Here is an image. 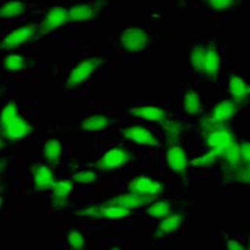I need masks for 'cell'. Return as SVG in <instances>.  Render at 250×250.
Segmentation results:
<instances>
[{"label": "cell", "instance_id": "obj_1", "mask_svg": "<svg viewBox=\"0 0 250 250\" xmlns=\"http://www.w3.org/2000/svg\"><path fill=\"white\" fill-rule=\"evenodd\" d=\"M202 133H203L206 144L210 150L215 152L218 158L222 157L232 142L236 141V136L228 125L212 124L209 123L207 119L202 123Z\"/></svg>", "mask_w": 250, "mask_h": 250}, {"label": "cell", "instance_id": "obj_2", "mask_svg": "<svg viewBox=\"0 0 250 250\" xmlns=\"http://www.w3.org/2000/svg\"><path fill=\"white\" fill-rule=\"evenodd\" d=\"M133 214V210L124 208V207L115 204L111 201H107L99 206H92L89 208L79 210L78 216L97 218V220H123Z\"/></svg>", "mask_w": 250, "mask_h": 250}, {"label": "cell", "instance_id": "obj_3", "mask_svg": "<svg viewBox=\"0 0 250 250\" xmlns=\"http://www.w3.org/2000/svg\"><path fill=\"white\" fill-rule=\"evenodd\" d=\"M104 59L102 57H90V58L83 59L71 70L69 77L66 81V90L73 89V87L79 86L84 84L87 79L90 78L97 69L102 65Z\"/></svg>", "mask_w": 250, "mask_h": 250}, {"label": "cell", "instance_id": "obj_4", "mask_svg": "<svg viewBox=\"0 0 250 250\" xmlns=\"http://www.w3.org/2000/svg\"><path fill=\"white\" fill-rule=\"evenodd\" d=\"M132 160V153L124 146H116L107 150L97 161V169L101 172H112L123 169Z\"/></svg>", "mask_w": 250, "mask_h": 250}, {"label": "cell", "instance_id": "obj_5", "mask_svg": "<svg viewBox=\"0 0 250 250\" xmlns=\"http://www.w3.org/2000/svg\"><path fill=\"white\" fill-rule=\"evenodd\" d=\"M70 21L69 8L66 10V8L62 6H53L45 13L44 18L42 19L41 24L38 25V32L42 36L49 35L50 32L69 24Z\"/></svg>", "mask_w": 250, "mask_h": 250}, {"label": "cell", "instance_id": "obj_6", "mask_svg": "<svg viewBox=\"0 0 250 250\" xmlns=\"http://www.w3.org/2000/svg\"><path fill=\"white\" fill-rule=\"evenodd\" d=\"M119 42L125 51L130 53H138L149 44V35L141 27H130L124 30Z\"/></svg>", "mask_w": 250, "mask_h": 250}, {"label": "cell", "instance_id": "obj_7", "mask_svg": "<svg viewBox=\"0 0 250 250\" xmlns=\"http://www.w3.org/2000/svg\"><path fill=\"white\" fill-rule=\"evenodd\" d=\"M33 131V126L21 116H18L13 121L1 125L0 129V135L1 138L7 142H17L21 141L26 136Z\"/></svg>", "mask_w": 250, "mask_h": 250}, {"label": "cell", "instance_id": "obj_8", "mask_svg": "<svg viewBox=\"0 0 250 250\" xmlns=\"http://www.w3.org/2000/svg\"><path fill=\"white\" fill-rule=\"evenodd\" d=\"M37 31H38V26L35 24L26 25V26L18 27L16 28V30L11 31V32L2 39V49L6 51L18 49L21 45L32 41V38H35V36L37 35Z\"/></svg>", "mask_w": 250, "mask_h": 250}, {"label": "cell", "instance_id": "obj_9", "mask_svg": "<svg viewBox=\"0 0 250 250\" xmlns=\"http://www.w3.org/2000/svg\"><path fill=\"white\" fill-rule=\"evenodd\" d=\"M129 191L137 192V194L147 195V196H160L164 194L166 191V186L162 183L161 181L153 180L151 177L141 175L136 176L129 182V187H127Z\"/></svg>", "mask_w": 250, "mask_h": 250}, {"label": "cell", "instance_id": "obj_10", "mask_svg": "<svg viewBox=\"0 0 250 250\" xmlns=\"http://www.w3.org/2000/svg\"><path fill=\"white\" fill-rule=\"evenodd\" d=\"M240 102L237 101H223L216 104L212 107L211 112L206 119L212 124H226L227 122L231 121L240 111Z\"/></svg>", "mask_w": 250, "mask_h": 250}, {"label": "cell", "instance_id": "obj_11", "mask_svg": "<svg viewBox=\"0 0 250 250\" xmlns=\"http://www.w3.org/2000/svg\"><path fill=\"white\" fill-rule=\"evenodd\" d=\"M121 132L126 139L135 142L137 144H142V146H161V142L157 136L146 127L142 126V125H130V126L124 127Z\"/></svg>", "mask_w": 250, "mask_h": 250}, {"label": "cell", "instance_id": "obj_12", "mask_svg": "<svg viewBox=\"0 0 250 250\" xmlns=\"http://www.w3.org/2000/svg\"><path fill=\"white\" fill-rule=\"evenodd\" d=\"M157 198L158 196H147L130 191L129 194H122L115 196V197H112L110 201L113 202L115 204H118V206L124 207V208L135 210L149 206V204L153 203Z\"/></svg>", "mask_w": 250, "mask_h": 250}, {"label": "cell", "instance_id": "obj_13", "mask_svg": "<svg viewBox=\"0 0 250 250\" xmlns=\"http://www.w3.org/2000/svg\"><path fill=\"white\" fill-rule=\"evenodd\" d=\"M167 164L172 171L177 175L183 176L188 169V157L184 147L178 144L170 146L166 153Z\"/></svg>", "mask_w": 250, "mask_h": 250}, {"label": "cell", "instance_id": "obj_14", "mask_svg": "<svg viewBox=\"0 0 250 250\" xmlns=\"http://www.w3.org/2000/svg\"><path fill=\"white\" fill-rule=\"evenodd\" d=\"M129 113L137 118L144 119V121L161 124H163L169 118V112L167 110H164L163 107L152 106V105H142V106L130 107Z\"/></svg>", "mask_w": 250, "mask_h": 250}, {"label": "cell", "instance_id": "obj_15", "mask_svg": "<svg viewBox=\"0 0 250 250\" xmlns=\"http://www.w3.org/2000/svg\"><path fill=\"white\" fill-rule=\"evenodd\" d=\"M33 186L37 190H51L55 186L56 178L52 169L44 164L31 167Z\"/></svg>", "mask_w": 250, "mask_h": 250}, {"label": "cell", "instance_id": "obj_16", "mask_svg": "<svg viewBox=\"0 0 250 250\" xmlns=\"http://www.w3.org/2000/svg\"><path fill=\"white\" fill-rule=\"evenodd\" d=\"M221 70V56L218 53V50L216 49L214 44L207 46L206 59L203 64V75L206 78L215 81L217 79L218 73Z\"/></svg>", "mask_w": 250, "mask_h": 250}, {"label": "cell", "instance_id": "obj_17", "mask_svg": "<svg viewBox=\"0 0 250 250\" xmlns=\"http://www.w3.org/2000/svg\"><path fill=\"white\" fill-rule=\"evenodd\" d=\"M111 119L104 113H93L87 116L79 124V129L85 132H102L110 127Z\"/></svg>", "mask_w": 250, "mask_h": 250}, {"label": "cell", "instance_id": "obj_18", "mask_svg": "<svg viewBox=\"0 0 250 250\" xmlns=\"http://www.w3.org/2000/svg\"><path fill=\"white\" fill-rule=\"evenodd\" d=\"M52 203L56 208H64L69 203L73 190V180L57 181L52 189Z\"/></svg>", "mask_w": 250, "mask_h": 250}, {"label": "cell", "instance_id": "obj_19", "mask_svg": "<svg viewBox=\"0 0 250 250\" xmlns=\"http://www.w3.org/2000/svg\"><path fill=\"white\" fill-rule=\"evenodd\" d=\"M62 151H64V146L61 141L50 139L45 142L44 147H42V157L49 162L51 166H59L62 157Z\"/></svg>", "mask_w": 250, "mask_h": 250}, {"label": "cell", "instance_id": "obj_20", "mask_svg": "<svg viewBox=\"0 0 250 250\" xmlns=\"http://www.w3.org/2000/svg\"><path fill=\"white\" fill-rule=\"evenodd\" d=\"M71 21H89L96 18L97 8L91 4H75L69 8Z\"/></svg>", "mask_w": 250, "mask_h": 250}, {"label": "cell", "instance_id": "obj_21", "mask_svg": "<svg viewBox=\"0 0 250 250\" xmlns=\"http://www.w3.org/2000/svg\"><path fill=\"white\" fill-rule=\"evenodd\" d=\"M27 6L21 0H8L4 2L0 10V17L1 19L8 21V19H14L21 17L22 14L26 12Z\"/></svg>", "mask_w": 250, "mask_h": 250}, {"label": "cell", "instance_id": "obj_22", "mask_svg": "<svg viewBox=\"0 0 250 250\" xmlns=\"http://www.w3.org/2000/svg\"><path fill=\"white\" fill-rule=\"evenodd\" d=\"M221 160L223 161L224 166L227 167V169H232V167H237L242 164V155H241V143L237 141H234L231 143L228 149L226 150V152L223 153V156L221 157Z\"/></svg>", "mask_w": 250, "mask_h": 250}, {"label": "cell", "instance_id": "obj_23", "mask_svg": "<svg viewBox=\"0 0 250 250\" xmlns=\"http://www.w3.org/2000/svg\"><path fill=\"white\" fill-rule=\"evenodd\" d=\"M229 92L232 98L237 102L246 101L250 92V87L243 78L238 76H231L229 79Z\"/></svg>", "mask_w": 250, "mask_h": 250}, {"label": "cell", "instance_id": "obj_24", "mask_svg": "<svg viewBox=\"0 0 250 250\" xmlns=\"http://www.w3.org/2000/svg\"><path fill=\"white\" fill-rule=\"evenodd\" d=\"M183 107L184 113L189 116H196L201 112L202 110V99L201 96L194 90H188L183 97Z\"/></svg>", "mask_w": 250, "mask_h": 250}, {"label": "cell", "instance_id": "obj_25", "mask_svg": "<svg viewBox=\"0 0 250 250\" xmlns=\"http://www.w3.org/2000/svg\"><path fill=\"white\" fill-rule=\"evenodd\" d=\"M224 178L228 182H237L242 184H250V164H241L240 167L227 169Z\"/></svg>", "mask_w": 250, "mask_h": 250}, {"label": "cell", "instance_id": "obj_26", "mask_svg": "<svg viewBox=\"0 0 250 250\" xmlns=\"http://www.w3.org/2000/svg\"><path fill=\"white\" fill-rule=\"evenodd\" d=\"M147 215L150 217L157 218V220H163V218L167 217L171 214H174V210H172L171 203L167 200H161L157 202H153L151 206L147 208Z\"/></svg>", "mask_w": 250, "mask_h": 250}, {"label": "cell", "instance_id": "obj_27", "mask_svg": "<svg viewBox=\"0 0 250 250\" xmlns=\"http://www.w3.org/2000/svg\"><path fill=\"white\" fill-rule=\"evenodd\" d=\"M182 223H183V216L171 214L167 217L163 218V221L157 226V230L156 232L161 231L164 234H171V232H176L181 228Z\"/></svg>", "mask_w": 250, "mask_h": 250}, {"label": "cell", "instance_id": "obj_28", "mask_svg": "<svg viewBox=\"0 0 250 250\" xmlns=\"http://www.w3.org/2000/svg\"><path fill=\"white\" fill-rule=\"evenodd\" d=\"M162 125H163V131L164 136H166L167 146H170L177 143L182 131L181 123H178L177 121H169V119H167V121L164 122Z\"/></svg>", "mask_w": 250, "mask_h": 250}, {"label": "cell", "instance_id": "obj_29", "mask_svg": "<svg viewBox=\"0 0 250 250\" xmlns=\"http://www.w3.org/2000/svg\"><path fill=\"white\" fill-rule=\"evenodd\" d=\"M207 46L204 45H195L190 52V64L196 70V72L203 73V64L206 59Z\"/></svg>", "mask_w": 250, "mask_h": 250}, {"label": "cell", "instance_id": "obj_30", "mask_svg": "<svg viewBox=\"0 0 250 250\" xmlns=\"http://www.w3.org/2000/svg\"><path fill=\"white\" fill-rule=\"evenodd\" d=\"M26 65V61L21 55H7L2 61V66L6 71L11 72H17V71H21Z\"/></svg>", "mask_w": 250, "mask_h": 250}, {"label": "cell", "instance_id": "obj_31", "mask_svg": "<svg viewBox=\"0 0 250 250\" xmlns=\"http://www.w3.org/2000/svg\"><path fill=\"white\" fill-rule=\"evenodd\" d=\"M217 156L215 155V152L212 150L209 149V151H207L203 155L198 156L195 160L191 161V164L195 167H203V169H207V167H211L215 164L216 160H217Z\"/></svg>", "mask_w": 250, "mask_h": 250}, {"label": "cell", "instance_id": "obj_32", "mask_svg": "<svg viewBox=\"0 0 250 250\" xmlns=\"http://www.w3.org/2000/svg\"><path fill=\"white\" fill-rule=\"evenodd\" d=\"M18 116H21L18 110V105L16 102H10L4 106L1 113V125L8 123V122L13 121L14 118H17Z\"/></svg>", "mask_w": 250, "mask_h": 250}, {"label": "cell", "instance_id": "obj_33", "mask_svg": "<svg viewBox=\"0 0 250 250\" xmlns=\"http://www.w3.org/2000/svg\"><path fill=\"white\" fill-rule=\"evenodd\" d=\"M67 243H69L71 248L77 250L85 248V244H86L84 236L78 230H71L69 234H67Z\"/></svg>", "mask_w": 250, "mask_h": 250}, {"label": "cell", "instance_id": "obj_34", "mask_svg": "<svg viewBox=\"0 0 250 250\" xmlns=\"http://www.w3.org/2000/svg\"><path fill=\"white\" fill-rule=\"evenodd\" d=\"M71 178H72L73 182H76V183L91 184L97 180V174L91 171V170H83V171H79V172H76V174H73Z\"/></svg>", "mask_w": 250, "mask_h": 250}, {"label": "cell", "instance_id": "obj_35", "mask_svg": "<svg viewBox=\"0 0 250 250\" xmlns=\"http://www.w3.org/2000/svg\"><path fill=\"white\" fill-rule=\"evenodd\" d=\"M210 8L215 11H224L229 10L232 6H235L237 0H207Z\"/></svg>", "mask_w": 250, "mask_h": 250}, {"label": "cell", "instance_id": "obj_36", "mask_svg": "<svg viewBox=\"0 0 250 250\" xmlns=\"http://www.w3.org/2000/svg\"><path fill=\"white\" fill-rule=\"evenodd\" d=\"M241 155H242V163L250 164V142L241 143Z\"/></svg>", "mask_w": 250, "mask_h": 250}, {"label": "cell", "instance_id": "obj_37", "mask_svg": "<svg viewBox=\"0 0 250 250\" xmlns=\"http://www.w3.org/2000/svg\"><path fill=\"white\" fill-rule=\"evenodd\" d=\"M228 249L229 250H243L244 247L238 242L237 240H229L228 241Z\"/></svg>", "mask_w": 250, "mask_h": 250}, {"label": "cell", "instance_id": "obj_38", "mask_svg": "<svg viewBox=\"0 0 250 250\" xmlns=\"http://www.w3.org/2000/svg\"><path fill=\"white\" fill-rule=\"evenodd\" d=\"M248 249H250V242H249V246H248Z\"/></svg>", "mask_w": 250, "mask_h": 250}]
</instances>
